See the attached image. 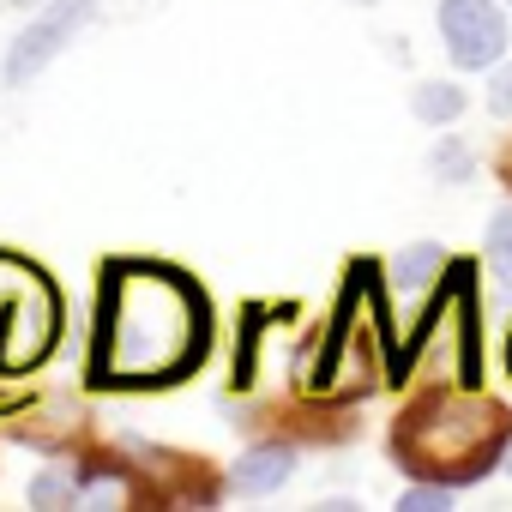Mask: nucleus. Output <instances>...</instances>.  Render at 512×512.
Wrapping results in <instances>:
<instances>
[{"label": "nucleus", "instance_id": "nucleus-1", "mask_svg": "<svg viewBox=\"0 0 512 512\" xmlns=\"http://www.w3.org/2000/svg\"><path fill=\"white\" fill-rule=\"evenodd\" d=\"M211 350V302L205 290L151 260H115L97 290V338L91 380L115 392H157L187 380Z\"/></svg>", "mask_w": 512, "mask_h": 512}, {"label": "nucleus", "instance_id": "nucleus-2", "mask_svg": "<svg viewBox=\"0 0 512 512\" xmlns=\"http://www.w3.org/2000/svg\"><path fill=\"white\" fill-rule=\"evenodd\" d=\"M506 440H512L506 434V410L446 392V398H422V404H410L398 416L392 458L410 476H428V482H446V488H470L488 470H500Z\"/></svg>", "mask_w": 512, "mask_h": 512}, {"label": "nucleus", "instance_id": "nucleus-3", "mask_svg": "<svg viewBox=\"0 0 512 512\" xmlns=\"http://www.w3.org/2000/svg\"><path fill=\"white\" fill-rule=\"evenodd\" d=\"M97 0H43V13L7 43V55H0V79H7V91H25L31 79H43L55 67V55L85 31L97 25Z\"/></svg>", "mask_w": 512, "mask_h": 512}, {"label": "nucleus", "instance_id": "nucleus-4", "mask_svg": "<svg viewBox=\"0 0 512 512\" xmlns=\"http://www.w3.org/2000/svg\"><path fill=\"white\" fill-rule=\"evenodd\" d=\"M434 25H440V49L458 73H488L512 31H506V7L500 0H440L434 7Z\"/></svg>", "mask_w": 512, "mask_h": 512}, {"label": "nucleus", "instance_id": "nucleus-5", "mask_svg": "<svg viewBox=\"0 0 512 512\" xmlns=\"http://www.w3.org/2000/svg\"><path fill=\"white\" fill-rule=\"evenodd\" d=\"M290 476H296V446H290V440H260V446H247V452L229 464L223 488H229L235 500H266V494L290 488Z\"/></svg>", "mask_w": 512, "mask_h": 512}, {"label": "nucleus", "instance_id": "nucleus-6", "mask_svg": "<svg viewBox=\"0 0 512 512\" xmlns=\"http://www.w3.org/2000/svg\"><path fill=\"white\" fill-rule=\"evenodd\" d=\"M446 266H452V253L440 241H410V247H398L386 260V296L392 302H428L440 290Z\"/></svg>", "mask_w": 512, "mask_h": 512}, {"label": "nucleus", "instance_id": "nucleus-7", "mask_svg": "<svg viewBox=\"0 0 512 512\" xmlns=\"http://www.w3.org/2000/svg\"><path fill=\"white\" fill-rule=\"evenodd\" d=\"M464 109H470V97L458 79H416V91H410V115L422 127H452V121H464Z\"/></svg>", "mask_w": 512, "mask_h": 512}, {"label": "nucleus", "instance_id": "nucleus-8", "mask_svg": "<svg viewBox=\"0 0 512 512\" xmlns=\"http://www.w3.org/2000/svg\"><path fill=\"white\" fill-rule=\"evenodd\" d=\"M482 266L512 290V199L488 211V229H482Z\"/></svg>", "mask_w": 512, "mask_h": 512}, {"label": "nucleus", "instance_id": "nucleus-9", "mask_svg": "<svg viewBox=\"0 0 512 512\" xmlns=\"http://www.w3.org/2000/svg\"><path fill=\"white\" fill-rule=\"evenodd\" d=\"M428 169H434L440 187H464V181L476 175V151H470L458 133H440V145L428 151Z\"/></svg>", "mask_w": 512, "mask_h": 512}, {"label": "nucleus", "instance_id": "nucleus-10", "mask_svg": "<svg viewBox=\"0 0 512 512\" xmlns=\"http://www.w3.org/2000/svg\"><path fill=\"white\" fill-rule=\"evenodd\" d=\"M25 494H31V506H43V512H49V506H73V500H79V488H73V470H67V464H55V470L31 476V488H25Z\"/></svg>", "mask_w": 512, "mask_h": 512}, {"label": "nucleus", "instance_id": "nucleus-11", "mask_svg": "<svg viewBox=\"0 0 512 512\" xmlns=\"http://www.w3.org/2000/svg\"><path fill=\"white\" fill-rule=\"evenodd\" d=\"M446 506H452V488L446 482H428V476H416L398 494V512H446Z\"/></svg>", "mask_w": 512, "mask_h": 512}, {"label": "nucleus", "instance_id": "nucleus-12", "mask_svg": "<svg viewBox=\"0 0 512 512\" xmlns=\"http://www.w3.org/2000/svg\"><path fill=\"white\" fill-rule=\"evenodd\" d=\"M488 73H494L488 79V115L494 121H512V55H500Z\"/></svg>", "mask_w": 512, "mask_h": 512}, {"label": "nucleus", "instance_id": "nucleus-13", "mask_svg": "<svg viewBox=\"0 0 512 512\" xmlns=\"http://www.w3.org/2000/svg\"><path fill=\"white\" fill-rule=\"evenodd\" d=\"M500 181H506V187H512V145H506V151H500Z\"/></svg>", "mask_w": 512, "mask_h": 512}, {"label": "nucleus", "instance_id": "nucleus-14", "mask_svg": "<svg viewBox=\"0 0 512 512\" xmlns=\"http://www.w3.org/2000/svg\"><path fill=\"white\" fill-rule=\"evenodd\" d=\"M500 470H506V476H512V440H506V452H500Z\"/></svg>", "mask_w": 512, "mask_h": 512}, {"label": "nucleus", "instance_id": "nucleus-15", "mask_svg": "<svg viewBox=\"0 0 512 512\" xmlns=\"http://www.w3.org/2000/svg\"><path fill=\"white\" fill-rule=\"evenodd\" d=\"M344 7H380V0H344Z\"/></svg>", "mask_w": 512, "mask_h": 512}, {"label": "nucleus", "instance_id": "nucleus-16", "mask_svg": "<svg viewBox=\"0 0 512 512\" xmlns=\"http://www.w3.org/2000/svg\"><path fill=\"white\" fill-rule=\"evenodd\" d=\"M7 7H43V0H7Z\"/></svg>", "mask_w": 512, "mask_h": 512}, {"label": "nucleus", "instance_id": "nucleus-17", "mask_svg": "<svg viewBox=\"0 0 512 512\" xmlns=\"http://www.w3.org/2000/svg\"><path fill=\"white\" fill-rule=\"evenodd\" d=\"M506 374H512V338H506Z\"/></svg>", "mask_w": 512, "mask_h": 512}, {"label": "nucleus", "instance_id": "nucleus-18", "mask_svg": "<svg viewBox=\"0 0 512 512\" xmlns=\"http://www.w3.org/2000/svg\"><path fill=\"white\" fill-rule=\"evenodd\" d=\"M500 7H506V13H512V0H500Z\"/></svg>", "mask_w": 512, "mask_h": 512}]
</instances>
